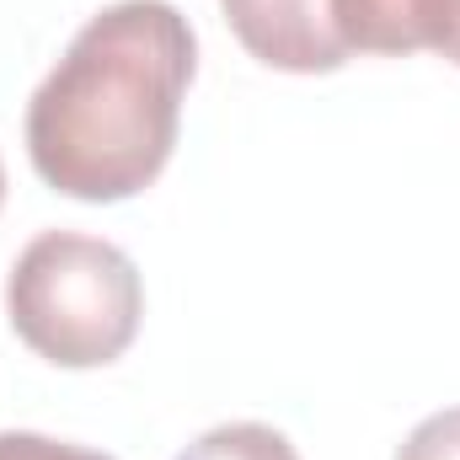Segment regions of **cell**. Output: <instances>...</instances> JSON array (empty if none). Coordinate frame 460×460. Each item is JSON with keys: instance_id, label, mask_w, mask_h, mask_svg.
<instances>
[{"instance_id": "cell-1", "label": "cell", "mask_w": 460, "mask_h": 460, "mask_svg": "<svg viewBox=\"0 0 460 460\" xmlns=\"http://www.w3.org/2000/svg\"><path fill=\"white\" fill-rule=\"evenodd\" d=\"M199 43L172 0H118L97 11L27 102L38 177L81 204L145 193L172 150Z\"/></svg>"}, {"instance_id": "cell-2", "label": "cell", "mask_w": 460, "mask_h": 460, "mask_svg": "<svg viewBox=\"0 0 460 460\" xmlns=\"http://www.w3.org/2000/svg\"><path fill=\"white\" fill-rule=\"evenodd\" d=\"M5 311L16 338L59 369L113 364L145 316V284L128 252L102 235L43 230L22 246L5 279Z\"/></svg>"}, {"instance_id": "cell-3", "label": "cell", "mask_w": 460, "mask_h": 460, "mask_svg": "<svg viewBox=\"0 0 460 460\" xmlns=\"http://www.w3.org/2000/svg\"><path fill=\"white\" fill-rule=\"evenodd\" d=\"M230 32L252 59L289 75H327L348 65L343 27L332 0H220Z\"/></svg>"}, {"instance_id": "cell-4", "label": "cell", "mask_w": 460, "mask_h": 460, "mask_svg": "<svg viewBox=\"0 0 460 460\" xmlns=\"http://www.w3.org/2000/svg\"><path fill=\"white\" fill-rule=\"evenodd\" d=\"M343 43L358 54L434 49L460 65V0H332Z\"/></svg>"}, {"instance_id": "cell-5", "label": "cell", "mask_w": 460, "mask_h": 460, "mask_svg": "<svg viewBox=\"0 0 460 460\" xmlns=\"http://www.w3.org/2000/svg\"><path fill=\"white\" fill-rule=\"evenodd\" d=\"M177 460H300V456L268 423H220V429L199 434Z\"/></svg>"}, {"instance_id": "cell-6", "label": "cell", "mask_w": 460, "mask_h": 460, "mask_svg": "<svg viewBox=\"0 0 460 460\" xmlns=\"http://www.w3.org/2000/svg\"><path fill=\"white\" fill-rule=\"evenodd\" d=\"M396 460H460V407H445L434 418H423L407 445L396 450Z\"/></svg>"}, {"instance_id": "cell-7", "label": "cell", "mask_w": 460, "mask_h": 460, "mask_svg": "<svg viewBox=\"0 0 460 460\" xmlns=\"http://www.w3.org/2000/svg\"><path fill=\"white\" fill-rule=\"evenodd\" d=\"M0 460H113L102 450H81V445H65V439H49V434H0Z\"/></svg>"}, {"instance_id": "cell-8", "label": "cell", "mask_w": 460, "mask_h": 460, "mask_svg": "<svg viewBox=\"0 0 460 460\" xmlns=\"http://www.w3.org/2000/svg\"><path fill=\"white\" fill-rule=\"evenodd\" d=\"M0 199H5V172H0Z\"/></svg>"}]
</instances>
